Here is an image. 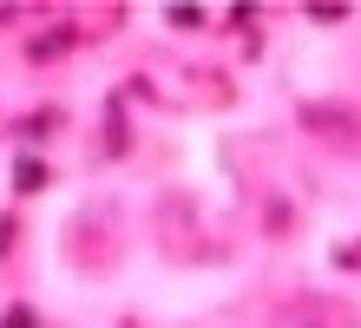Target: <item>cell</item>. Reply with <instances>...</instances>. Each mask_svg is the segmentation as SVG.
Instances as JSON below:
<instances>
[{"mask_svg":"<svg viewBox=\"0 0 361 328\" xmlns=\"http://www.w3.org/2000/svg\"><path fill=\"white\" fill-rule=\"evenodd\" d=\"M276 328H342V315L322 309V302H295V309L276 315Z\"/></svg>","mask_w":361,"mask_h":328,"instance_id":"obj_1","label":"cell"}]
</instances>
